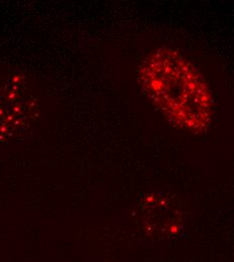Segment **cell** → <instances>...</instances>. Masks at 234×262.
I'll return each mask as SVG.
<instances>
[{
    "label": "cell",
    "mask_w": 234,
    "mask_h": 262,
    "mask_svg": "<svg viewBox=\"0 0 234 262\" xmlns=\"http://www.w3.org/2000/svg\"><path fill=\"white\" fill-rule=\"evenodd\" d=\"M141 86L153 103L179 128L204 131L212 116V97L200 72L178 52L162 48L140 69Z\"/></svg>",
    "instance_id": "cell-1"
}]
</instances>
